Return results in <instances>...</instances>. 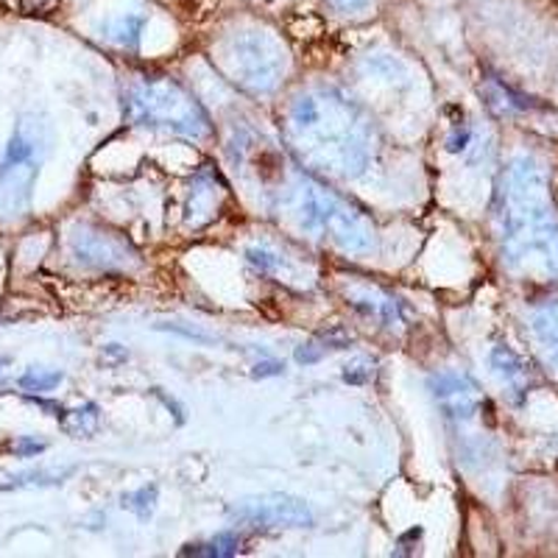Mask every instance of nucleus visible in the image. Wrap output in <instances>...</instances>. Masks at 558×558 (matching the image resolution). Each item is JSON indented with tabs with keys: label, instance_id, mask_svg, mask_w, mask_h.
<instances>
[{
	"label": "nucleus",
	"instance_id": "1a4fd4ad",
	"mask_svg": "<svg viewBox=\"0 0 558 558\" xmlns=\"http://www.w3.org/2000/svg\"><path fill=\"white\" fill-rule=\"evenodd\" d=\"M143 26H146V17H143V14H114L112 20H107V26H104V39L118 45V48H137L140 37H143Z\"/></svg>",
	"mask_w": 558,
	"mask_h": 558
},
{
	"label": "nucleus",
	"instance_id": "6e6552de",
	"mask_svg": "<svg viewBox=\"0 0 558 558\" xmlns=\"http://www.w3.org/2000/svg\"><path fill=\"white\" fill-rule=\"evenodd\" d=\"M223 196V187L218 182L216 173L202 171L196 179H193V187H191V202H187V221L193 227H202L207 223L209 218L216 216L218 202Z\"/></svg>",
	"mask_w": 558,
	"mask_h": 558
},
{
	"label": "nucleus",
	"instance_id": "9b49d317",
	"mask_svg": "<svg viewBox=\"0 0 558 558\" xmlns=\"http://www.w3.org/2000/svg\"><path fill=\"white\" fill-rule=\"evenodd\" d=\"M59 383H62V375L59 372H45V368H32V372L20 377V386L26 391H51Z\"/></svg>",
	"mask_w": 558,
	"mask_h": 558
},
{
	"label": "nucleus",
	"instance_id": "f03ea898",
	"mask_svg": "<svg viewBox=\"0 0 558 558\" xmlns=\"http://www.w3.org/2000/svg\"><path fill=\"white\" fill-rule=\"evenodd\" d=\"M286 207L299 227L311 235L330 241L347 254H372L377 246L375 227L355 207H349L336 193L324 191L322 184L311 182L307 177H293L286 187Z\"/></svg>",
	"mask_w": 558,
	"mask_h": 558
},
{
	"label": "nucleus",
	"instance_id": "f257e3e1",
	"mask_svg": "<svg viewBox=\"0 0 558 558\" xmlns=\"http://www.w3.org/2000/svg\"><path fill=\"white\" fill-rule=\"evenodd\" d=\"M286 129L291 148L313 171L355 179L372 162V123L332 87L299 93L286 114Z\"/></svg>",
	"mask_w": 558,
	"mask_h": 558
},
{
	"label": "nucleus",
	"instance_id": "9d476101",
	"mask_svg": "<svg viewBox=\"0 0 558 558\" xmlns=\"http://www.w3.org/2000/svg\"><path fill=\"white\" fill-rule=\"evenodd\" d=\"M246 260L252 266H257L260 271L266 274H282L286 271V260H282V254H277L274 248L268 246H248L246 248Z\"/></svg>",
	"mask_w": 558,
	"mask_h": 558
},
{
	"label": "nucleus",
	"instance_id": "0eeeda50",
	"mask_svg": "<svg viewBox=\"0 0 558 558\" xmlns=\"http://www.w3.org/2000/svg\"><path fill=\"white\" fill-rule=\"evenodd\" d=\"M232 514L257 527H307L313 522L311 508L288 495L248 497V500H241V506H235Z\"/></svg>",
	"mask_w": 558,
	"mask_h": 558
},
{
	"label": "nucleus",
	"instance_id": "423d86ee",
	"mask_svg": "<svg viewBox=\"0 0 558 558\" xmlns=\"http://www.w3.org/2000/svg\"><path fill=\"white\" fill-rule=\"evenodd\" d=\"M70 254L76 257V263L98 271H129L140 266V254L123 238L89 223L70 232Z\"/></svg>",
	"mask_w": 558,
	"mask_h": 558
},
{
	"label": "nucleus",
	"instance_id": "39448f33",
	"mask_svg": "<svg viewBox=\"0 0 558 558\" xmlns=\"http://www.w3.org/2000/svg\"><path fill=\"white\" fill-rule=\"evenodd\" d=\"M48 132L37 118H23L14 126L0 157V218H20L28 209L43 166Z\"/></svg>",
	"mask_w": 558,
	"mask_h": 558
},
{
	"label": "nucleus",
	"instance_id": "20e7f679",
	"mask_svg": "<svg viewBox=\"0 0 558 558\" xmlns=\"http://www.w3.org/2000/svg\"><path fill=\"white\" fill-rule=\"evenodd\" d=\"M216 59L229 82L252 96L274 93L288 70L286 45L263 28H238L227 34L218 43Z\"/></svg>",
	"mask_w": 558,
	"mask_h": 558
},
{
	"label": "nucleus",
	"instance_id": "7ed1b4c3",
	"mask_svg": "<svg viewBox=\"0 0 558 558\" xmlns=\"http://www.w3.org/2000/svg\"><path fill=\"white\" fill-rule=\"evenodd\" d=\"M126 114L137 126L159 129L179 137L204 140L213 132L202 104L173 78H143L134 84L126 96Z\"/></svg>",
	"mask_w": 558,
	"mask_h": 558
},
{
	"label": "nucleus",
	"instance_id": "ddd939ff",
	"mask_svg": "<svg viewBox=\"0 0 558 558\" xmlns=\"http://www.w3.org/2000/svg\"><path fill=\"white\" fill-rule=\"evenodd\" d=\"M330 3L343 14H355V12H363V9L372 7V0H330Z\"/></svg>",
	"mask_w": 558,
	"mask_h": 558
},
{
	"label": "nucleus",
	"instance_id": "f8f14e48",
	"mask_svg": "<svg viewBox=\"0 0 558 558\" xmlns=\"http://www.w3.org/2000/svg\"><path fill=\"white\" fill-rule=\"evenodd\" d=\"M238 545H241V539H238V536H229V533H223V536L207 542V545H191L184 553H196V556H229V553L238 550Z\"/></svg>",
	"mask_w": 558,
	"mask_h": 558
}]
</instances>
